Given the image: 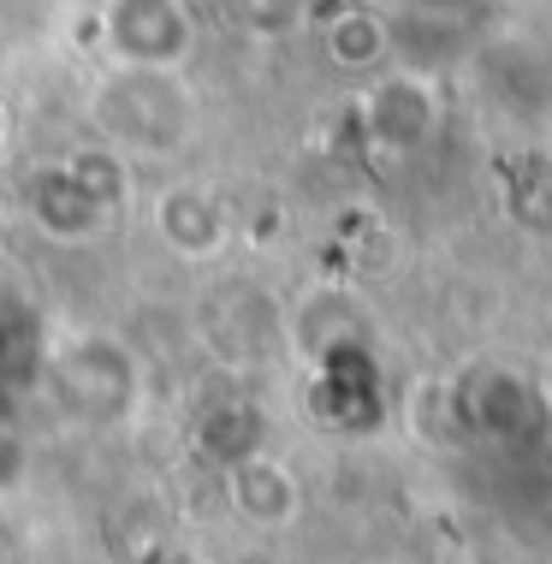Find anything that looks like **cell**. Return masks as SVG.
Here are the masks:
<instances>
[{"instance_id":"6da1fadb","label":"cell","mask_w":552,"mask_h":564,"mask_svg":"<svg viewBox=\"0 0 552 564\" xmlns=\"http://www.w3.org/2000/svg\"><path fill=\"white\" fill-rule=\"evenodd\" d=\"M107 36H113V48L137 59L143 72H161L173 66L184 54V12L178 0H113L107 7Z\"/></svg>"},{"instance_id":"7a4b0ae2","label":"cell","mask_w":552,"mask_h":564,"mask_svg":"<svg viewBox=\"0 0 552 564\" xmlns=\"http://www.w3.org/2000/svg\"><path fill=\"white\" fill-rule=\"evenodd\" d=\"M410 7H422V12H464V7H475V0H410Z\"/></svg>"},{"instance_id":"3957f363","label":"cell","mask_w":552,"mask_h":564,"mask_svg":"<svg viewBox=\"0 0 552 564\" xmlns=\"http://www.w3.org/2000/svg\"><path fill=\"white\" fill-rule=\"evenodd\" d=\"M541 404L552 410V369H546V380H541Z\"/></svg>"},{"instance_id":"277c9868","label":"cell","mask_w":552,"mask_h":564,"mask_svg":"<svg viewBox=\"0 0 552 564\" xmlns=\"http://www.w3.org/2000/svg\"><path fill=\"white\" fill-rule=\"evenodd\" d=\"M0 457H7V452H0Z\"/></svg>"}]
</instances>
